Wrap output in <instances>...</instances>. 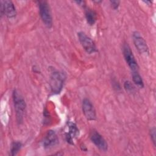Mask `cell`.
Returning a JSON list of instances; mask_svg holds the SVG:
<instances>
[{
	"instance_id": "obj_15",
	"label": "cell",
	"mask_w": 156,
	"mask_h": 156,
	"mask_svg": "<svg viewBox=\"0 0 156 156\" xmlns=\"http://www.w3.org/2000/svg\"><path fill=\"white\" fill-rule=\"evenodd\" d=\"M124 88L127 91H132L133 89V86L132 85V83L129 81H126L124 84Z\"/></svg>"
},
{
	"instance_id": "obj_1",
	"label": "cell",
	"mask_w": 156,
	"mask_h": 156,
	"mask_svg": "<svg viewBox=\"0 0 156 156\" xmlns=\"http://www.w3.org/2000/svg\"><path fill=\"white\" fill-rule=\"evenodd\" d=\"M13 101L16 120L18 123H21L23 120L26 105L23 96L16 90L13 91Z\"/></svg>"
},
{
	"instance_id": "obj_9",
	"label": "cell",
	"mask_w": 156,
	"mask_h": 156,
	"mask_svg": "<svg viewBox=\"0 0 156 156\" xmlns=\"http://www.w3.org/2000/svg\"><path fill=\"white\" fill-rule=\"evenodd\" d=\"M83 113L88 120L93 121L96 118L95 109L91 102L88 99H84L82 104Z\"/></svg>"
},
{
	"instance_id": "obj_10",
	"label": "cell",
	"mask_w": 156,
	"mask_h": 156,
	"mask_svg": "<svg viewBox=\"0 0 156 156\" xmlns=\"http://www.w3.org/2000/svg\"><path fill=\"white\" fill-rule=\"evenodd\" d=\"M58 143V139L56 133L52 130H48L43 140V147L44 148H51L55 146Z\"/></svg>"
},
{
	"instance_id": "obj_16",
	"label": "cell",
	"mask_w": 156,
	"mask_h": 156,
	"mask_svg": "<svg viewBox=\"0 0 156 156\" xmlns=\"http://www.w3.org/2000/svg\"><path fill=\"white\" fill-rule=\"evenodd\" d=\"M150 135H151V140L155 146V127H153L152 129H151Z\"/></svg>"
},
{
	"instance_id": "obj_12",
	"label": "cell",
	"mask_w": 156,
	"mask_h": 156,
	"mask_svg": "<svg viewBox=\"0 0 156 156\" xmlns=\"http://www.w3.org/2000/svg\"><path fill=\"white\" fill-rule=\"evenodd\" d=\"M85 16L87 22L89 25L93 26L96 23L97 15L93 10L91 9L90 8L86 7L85 9Z\"/></svg>"
},
{
	"instance_id": "obj_13",
	"label": "cell",
	"mask_w": 156,
	"mask_h": 156,
	"mask_svg": "<svg viewBox=\"0 0 156 156\" xmlns=\"http://www.w3.org/2000/svg\"><path fill=\"white\" fill-rule=\"evenodd\" d=\"M132 80L133 82L138 87L143 88L144 87V83L141 76L140 75L138 71H133L132 73Z\"/></svg>"
},
{
	"instance_id": "obj_17",
	"label": "cell",
	"mask_w": 156,
	"mask_h": 156,
	"mask_svg": "<svg viewBox=\"0 0 156 156\" xmlns=\"http://www.w3.org/2000/svg\"><path fill=\"white\" fill-rule=\"evenodd\" d=\"M110 4L113 9H117L119 5L120 2L118 1H110Z\"/></svg>"
},
{
	"instance_id": "obj_14",
	"label": "cell",
	"mask_w": 156,
	"mask_h": 156,
	"mask_svg": "<svg viewBox=\"0 0 156 156\" xmlns=\"http://www.w3.org/2000/svg\"><path fill=\"white\" fill-rule=\"evenodd\" d=\"M22 146L21 143L20 141H14L12 143L10 149V155H15L18 154Z\"/></svg>"
},
{
	"instance_id": "obj_18",
	"label": "cell",
	"mask_w": 156,
	"mask_h": 156,
	"mask_svg": "<svg viewBox=\"0 0 156 156\" xmlns=\"http://www.w3.org/2000/svg\"><path fill=\"white\" fill-rule=\"evenodd\" d=\"M79 5H80L82 7H85V2L83 1H75Z\"/></svg>"
},
{
	"instance_id": "obj_4",
	"label": "cell",
	"mask_w": 156,
	"mask_h": 156,
	"mask_svg": "<svg viewBox=\"0 0 156 156\" xmlns=\"http://www.w3.org/2000/svg\"><path fill=\"white\" fill-rule=\"evenodd\" d=\"M79 40L84 50L88 54H93L97 51L96 46L93 40L83 32L77 33Z\"/></svg>"
},
{
	"instance_id": "obj_5",
	"label": "cell",
	"mask_w": 156,
	"mask_h": 156,
	"mask_svg": "<svg viewBox=\"0 0 156 156\" xmlns=\"http://www.w3.org/2000/svg\"><path fill=\"white\" fill-rule=\"evenodd\" d=\"M122 52L125 60L130 68L133 71H138V65L133 54V52L127 43H124L122 46Z\"/></svg>"
},
{
	"instance_id": "obj_8",
	"label": "cell",
	"mask_w": 156,
	"mask_h": 156,
	"mask_svg": "<svg viewBox=\"0 0 156 156\" xmlns=\"http://www.w3.org/2000/svg\"><path fill=\"white\" fill-rule=\"evenodd\" d=\"M132 38L134 45L141 54H148L149 48L146 41L138 32L135 31L132 34Z\"/></svg>"
},
{
	"instance_id": "obj_2",
	"label": "cell",
	"mask_w": 156,
	"mask_h": 156,
	"mask_svg": "<svg viewBox=\"0 0 156 156\" xmlns=\"http://www.w3.org/2000/svg\"><path fill=\"white\" fill-rule=\"evenodd\" d=\"M65 75L63 73L58 71H53L50 76L49 85L52 93H59L63 86L65 80Z\"/></svg>"
},
{
	"instance_id": "obj_7",
	"label": "cell",
	"mask_w": 156,
	"mask_h": 156,
	"mask_svg": "<svg viewBox=\"0 0 156 156\" xmlns=\"http://www.w3.org/2000/svg\"><path fill=\"white\" fill-rule=\"evenodd\" d=\"M1 14L6 16L9 18H14L16 15V11L13 3L9 0L1 1Z\"/></svg>"
},
{
	"instance_id": "obj_11",
	"label": "cell",
	"mask_w": 156,
	"mask_h": 156,
	"mask_svg": "<svg viewBox=\"0 0 156 156\" xmlns=\"http://www.w3.org/2000/svg\"><path fill=\"white\" fill-rule=\"evenodd\" d=\"M68 130L66 133V139L68 143L73 144L74 138L79 134V130L77 129L76 124L73 122H69L68 124Z\"/></svg>"
},
{
	"instance_id": "obj_6",
	"label": "cell",
	"mask_w": 156,
	"mask_h": 156,
	"mask_svg": "<svg viewBox=\"0 0 156 156\" xmlns=\"http://www.w3.org/2000/svg\"><path fill=\"white\" fill-rule=\"evenodd\" d=\"M92 143L101 151L105 152L108 149V144L103 136L96 130H93L90 134Z\"/></svg>"
},
{
	"instance_id": "obj_3",
	"label": "cell",
	"mask_w": 156,
	"mask_h": 156,
	"mask_svg": "<svg viewBox=\"0 0 156 156\" xmlns=\"http://www.w3.org/2000/svg\"><path fill=\"white\" fill-rule=\"evenodd\" d=\"M38 7L40 17L44 25L50 28L52 26V17L50 7L46 1H39Z\"/></svg>"
}]
</instances>
